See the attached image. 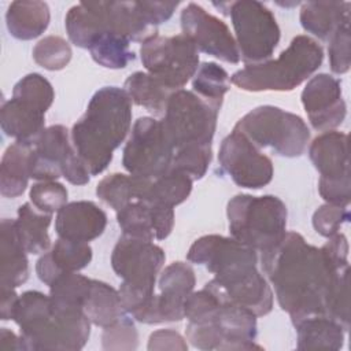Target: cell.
<instances>
[{
  "label": "cell",
  "mask_w": 351,
  "mask_h": 351,
  "mask_svg": "<svg viewBox=\"0 0 351 351\" xmlns=\"http://www.w3.org/2000/svg\"><path fill=\"white\" fill-rule=\"evenodd\" d=\"M261 266L273 285L281 310L292 324L325 314V299L333 276L350 263L329 262L322 250L296 232H287L270 250L261 252Z\"/></svg>",
  "instance_id": "obj_1"
},
{
  "label": "cell",
  "mask_w": 351,
  "mask_h": 351,
  "mask_svg": "<svg viewBox=\"0 0 351 351\" xmlns=\"http://www.w3.org/2000/svg\"><path fill=\"white\" fill-rule=\"evenodd\" d=\"M186 259L203 265L214 274L204 288L219 302L244 307L256 317L273 310V291L258 270V255L254 248L233 237L206 234L193 241Z\"/></svg>",
  "instance_id": "obj_2"
},
{
  "label": "cell",
  "mask_w": 351,
  "mask_h": 351,
  "mask_svg": "<svg viewBox=\"0 0 351 351\" xmlns=\"http://www.w3.org/2000/svg\"><path fill=\"white\" fill-rule=\"evenodd\" d=\"M132 126V100L125 89L103 86L73 125L71 143L92 176L103 173Z\"/></svg>",
  "instance_id": "obj_3"
},
{
  "label": "cell",
  "mask_w": 351,
  "mask_h": 351,
  "mask_svg": "<svg viewBox=\"0 0 351 351\" xmlns=\"http://www.w3.org/2000/svg\"><path fill=\"white\" fill-rule=\"evenodd\" d=\"M12 319L33 351L81 350L89 340L92 324L82 308L56 307L49 295L40 291L19 295Z\"/></svg>",
  "instance_id": "obj_4"
},
{
  "label": "cell",
  "mask_w": 351,
  "mask_h": 351,
  "mask_svg": "<svg viewBox=\"0 0 351 351\" xmlns=\"http://www.w3.org/2000/svg\"><path fill=\"white\" fill-rule=\"evenodd\" d=\"M322 60V47L314 38L300 34L292 38L277 59L245 64L232 74L230 81L248 92H289L315 73Z\"/></svg>",
  "instance_id": "obj_5"
},
{
  "label": "cell",
  "mask_w": 351,
  "mask_h": 351,
  "mask_svg": "<svg viewBox=\"0 0 351 351\" xmlns=\"http://www.w3.org/2000/svg\"><path fill=\"white\" fill-rule=\"evenodd\" d=\"M166 261L165 251L149 240L122 234L111 254V266L122 278L119 295L128 314H133L155 295L156 276Z\"/></svg>",
  "instance_id": "obj_6"
},
{
  "label": "cell",
  "mask_w": 351,
  "mask_h": 351,
  "mask_svg": "<svg viewBox=\"0 0 351 351\" xmlns=\"http://www.w3.org/2000/svg\"><path fill=\"white\" fill-rule=\"evenodd\" d=\"M226 215L230 236L256 252L270 250L287 233V206L274 195H236L228 202Z\"/></svg>",
  "instance_id": "obj_7"
},
{
  "label": "cell",
  "mask_w": 351,
  "mask_h": 351,
  "mask_svg": "<svg viewBox=\"0 0 351 351\" xmlns=\"http://www.w3.org/2000/svg\"><path fill=\"white\" fill-rule=\"evenodd\" d=\"M259 149L270 148L285 158L300 156L310 141V129L302 117L276 106H259L234 125Z\"/></svg>",
  "instance_id": "obj_8"
},
{
  "label": "cell",
  "mask_w": 351,
  "mask_h": 351,
  "mask_svg": "<svg viewBox=\"0 0 351 351\" xmlns=\"http://www.w3.org/2000/svg\"><path fill=\"white\" fill-rule=\"evenodd\" d=\"M226 7L225 14L232 19L240 59L245 64L269 60L281 37L274 14L256 0L230 1Z\"/></svg>",
  "instance_id": "obj_9"
},
{
  "label": "cell",
  "mask_w": 351,
  "mask_h": 351,
  "mask_svg": "<svg viewBox=\"0 0 351 351\" xmlns=\"http://www.w3.org/2000/svg\"><path fill=\"white\" fill-rule=\"evenodd\" d=\"M218 114L193 90L178 89L169 97L160 121L176 151L188 145H213Z\"/></svg>",
  "instance_id": "obj_10"
},
{
  "label": "cell",
  "mask_w": 351,
  "mask_h": 351,
  "mask_svg": "<svg viewBox=\"0 0 351 351\" xmlns=\"http://www.w3.org/2000/svg\"><path fill=\"white\" fill-rule=\"evenodd\" d=\"M140 56L147 73L170 90L182 89L199 69V51L184 34H156L141 43Z\"/></svg>",
  "instance_id": "obj_11"
},
{
  "label": "cell",
  "mask_w": 351,
  "mask_h": 351,
  "mask_svg": "<svg viewBox=\"0 0 351 351\" xmlns=\"http://www.w3.org/2000/svg\"><path fill=\"white\" fill-rule=\"evenodd\" d=\"M122 154V165L132 176L154 180L171 169L174 147L160 119L141 117L134 122Z\"/></svg>",
  "instance_id": "obj_12"
},
{
  "label": "cell",
  "mask_w": 351,
  "mask_h": 351,
  "mask_svg": "<svg viewBox=\"0 0 351 351\" xmlns=\"http://www.w3.org/2000/svg\"><path fill=\"white\" fill-rule=\"evenodd\" d=\"M196 284L195 271L185 262H173L159 274V295H154L132 317L141 324H163L181 321L184 317V302Z\"/></svg>",
  "instance_id": "obj_13"
},
{
  "label": "cell",
  "mask_w": 351,
  "mask_h": 351,
  "mask_svg": "<svg viewBox=\"0 0 351 351\" xmlns=\"http://www.w3.org/2000/svg\"><path fill=\"white\" fill-rule=\"evenodd\" d=\"M218 162L232 181L241 188L259 189L273 180L271 159L236 129L222 140Z\"/></svg>",
  "instance_id": "obj_14"
},
{
  "label": "cell",
  "mask_w": 351,
  "mask_h": 351,
  "mask_svg": "<svg viewBox=\"0 0 351 351\" xmlns=\"http://www.w3.org/2000/svg\"><path fill=\"white\" fill-rule=\"evenodd\" d=\"M180 21L182 34L195 44L197 51L232 64L241 60L236 38L228 25L202 5L188 3L181 11Z\"/></svg>",
  "instance_id": "obj_15"
},
{
  "label": "cell",
  "mask_w": 351,
  "mask_h": 351,
  "mask_svg": "<svg viewBox=\"0 0 351 351\" xmlns=\"http://www.w3.org/2000/svg\"><path fill=\"white\" fill-rule=\"evenodd\" d=\"M302 104L310 125L319 132L340 126L347 115L341 93V82L336 77L321 73L311 77L302 90Z\"/></svg>",
  "instance_id": "obj_16"
},
{
  "label": "cell",
  "mask_w": 351,
  "mask_h": 351,
  "mask_svg": "<svg viewBox=\"0 0 351 351\" xmlns=\"http://www.w3.org/2000/svg\"><path fill=\"white\" fill-rule=\"evenodd\" d=\"M77 156L69 130L63 125L44 129L32 145L30 177L38 181H55Z\"/></svg>",
  "instance_id": "obj_17"
},
{
  "label": "cell",
  "mask_w": 351,
  "mask_h": 351,
  "mask_svg": "<svg viewBox=\"0 0 351 351\" xmlns=\"http://www.w3.org/2000/svg\"><path fill=\"white\" fill-rule=\"evenodd\" d=\"M200 322H207L213 326L221 340L219 350H262V346L255 343L258 335L256 315L244 307L219 302L215 311Z\"/></svg>",
  "instance_id": "obj_18"
},
{
  "label": "cell",
  "mask_w": 351,
  "mask_h": 351,
  "mask_svg": "<svg viewBox=\"0 0 351 351\" xmlns=\"http://www.w3.org/2000/svg\"><path fill=\"white\" fill-rule=\"evenodd\" d=\"M107 214L93 202L77 200L66 203L56 214L55 230L59 237L89 243L103 234Z\"/></svg>",
  "instance_id": "obj_19"
},
{
  "label": "cell",
  "mask_w": 351,
  "mask_h": 351,
  "mask_svg": "<svg viewBox=\"0 0 351 351\" xmlns=\"http://www.w3.org/2000/svg\"><path fill=\"white\" fill-rule=\"evenodd\" d=\"M308 156L321 174L319 180H350L348 136L337 130H326L317 136L308 147Z\"/></svg>",
  "instance_id": "obj_20"
},
{
  "label": "cell",
  "mask_w": 351,
  "mask_h": 351,
  "mask_svg": "<svg viewBox=\"0 0 351 351\" xmlns=\"http://www.w3.org/2000/svg\"><path fill=\"white\" fill-rule=\"evenodd\" d=\"M92 261V248L88 243L59 237L49 252H45L36 263V273L41 282L51 285L60 274L78 271Z\"/></svg>",
  "instance_id": "obj_21"
},
{
  "label": "cell",
  "mask_w": 351,
  "mask_h": 351,
  "mask_svg": "<svg viewBox=\"0 0 351 351\" xmlns=\"http://www.w3.org/2000/svg\"><path fill=\"white\" fill-rule=\"evenodd\" d=\"M15 219L4 218L0 225V285L18 288L29 278V261Z\"/></svg>",
  "instance_id": "obj_22"
},
{
  "label": "cell",
  "mask_w": 351,
  "mask_h": 351,
  "mask_svg": "<svg viewBox=\"0 0 351 351\" xmlns=\"http://www.w3.org/2000/svg\"><path fill=\"white\" fill-rule=\"evenodd\" d=\"M0 125L5 136L33 145L45 129V112L27 101L11 97L1 106Z\"/></svg>",
  "instance_id": "obj_23"
},
{
  "label": "cell",
  "mask_w": 351,
  "mask_h": 351,
  "mask_svg": "<svg viewBox=\"0 0 351 351\" xmlns=\"http://www.w3.org/2000/svg\"><path fill=\"white\" fill-rule=\"evenodd\" d=\"M350 1H307L302 4V27L314 37L329 41L335 32L350 22Z\"/></svg>",
  "instance_id": "obj_24"
},
{
  "label": "cell",
  "mask_w": 351,
  "mask_h": 351,
  "mask_svg": "<svg viewBox=\"0 0 351 351\" xmlns=\"http://www.w3.org/2000/svg\"><path fill=\"white\" fill-rule=\"evenodd\" d=\"M51 21L49 7L45 1L16 0L5 12V23L10 34L18 40H33L41 36Z\"/></svg>",
  "instance_id": "obj_25"
},
{
  "label": "cell",
  "mask_w": 351,
  "mask_h": 351,
  "mask_svg": "<svg viewBox=\"0 0 351 351\" xmlns=\"http://www.w3.org/2000/svg\"><path fill=\"white\" fill-rule=\"evenodd\" d=\"M298 350H340L344 344L343 326L328 315H314L293 325Z\"/></svg>",
  "instance_id": "obj_26"
},
{
  "label": "cell",
  "mask_w": 351,
  "mask_h": 351,
  "mask_svg": "<svg viewBox=\"0 0 351 351\" xmlns=\"http://www.w3.org/2000/svg\"><path fill=\"white\" fill-rule=\"evenodd\" d=\"M32 144L15 141L3 154L0 163V193L4 197L21 196L30 178Z\"/></svg>",
  "instance_id": "obj_27"
},
{
  "label": "cell",
  "mask_w": 351,
  "mask_h": 351,
  "mask_svg": "<svg viewBox=\"0 0 351 351\" xmlns=\"http://www.w3.org/2000/svg\"><path fill=\"white\" fill-rule=\"evenodd\" d=\"M84 313L93 325L100 328H107L128 315L119 291L99 280H92L84 302Z\"/></svg>",
  "instance_id": "obj_28"
},
{
  "label": "cell",
  "mask_w": 351,
  "mask_h": 351,
  "mask_svg": "<svg viewBox=\"0 0 351 351\" xmlns=\"http://www.w3.org/2000/svg\"><path fill=\"white\" fill-rule=\"evenodd\" d=\"M51 221L52 214L37 210L32 203H25L18 208L15 225L27 254H44L51 247V239L48 234Z\"/></svg>",
  "instance_id": "obj_29"
},
{
  "label": "cell",
  "mask_w": 351,
  "mask_h": 351,
  "mask_svg": "<svg viewBox=\"0 0 351 351\" xmlns=\"http://www.w3.org/2000/svg\"><path fill=\"white\" fill-rule=\"evenodd\" d=\"M125 90L134 104L162 117L165 114L169 97L174 92L160 84L151 74L143 71H136L126 78Z\"/></svg>",
  "instance_id": "obj_30"
},
{
  "label": "cell",
  "mask_w": 351,
  "mask_h": 351,
  "mask_svg": "<svg viewBox=\"0 0 351 351\" xmlns=\"http://www.w3.org/2000/svg\"><path fill=\"white\" fill-rule=\"evenodd\" d=\"M92 59L106 69H123L136 59L130 49V41L115 33H103L97 36L88 48Z\"/></svg>",
  "instance_id": "obj_31"
},
{
  "label": "cell",
  "mask_w": 351,
  "mask_h": 351,
  "mask_svg": "<svg viewBox=\"0 0 351 351\" xmlns=\"http://www.w3.org/2000/svg\"><path fill=\"white\" fill-rule=\"evenodd\" d=\"M192 88L199 97L219 111L223 96L229 90V74L219 64L204 62L193 75Z\"/></svg>",
  "instance_id": "obj_32"
},
{
  "label": "cell",
  "mask_w": 351,
  "mask_h": 351,
  "mask_svg": "<svg viewBox=\"0 0 351 351\" xmlns=\"http://www.w3.org/2000/svg\"><path fill=\"white\" fill-rule=\"evenodd\" d=\"M92 278H88L77 271L60 274L49 285V298L56 307L62 308H82L89 293Z\"/></svg>",
  "instance_id": "obj_33"
},
{
  "label": "cell",
  "mask_w": 351,
  "mask_h": 351,
  "mask_svg": "<svg viewBox=\"0 0 351 351\" xmlns=\"http://www.w3.org/2000/svg\"><path fill=\"white\" fill-rule=\"evenodd\" d=\"M117 222L122 234L149 241L155 239L151 208L143 200H133L117 211Z\"/></svg>",
  "instance_id": "obj_34"
},
{
  "label": "cell",
  "mask_w": 351,
  "mask_h": 351,
  "mask_svg": "<svg viewBox=\"0 0 351 351\" xmlns=\"http://www.w3.org/2000/svg\"><path fill=\"white\" fill-rule=\"evenodd\" d=\"M32 55L34 62L43 69L58 71L70 63L73 51L63 37L47 36L34 45Z\"/></svg>",
  "instance_id": "obj_35"
},
{
  "label": "cell",
  "mask_w": 351,
  "mask_h": 351,
  "mask_svg": "<svg viewBox=\"0 0 351 351\" xmlns=\"http://www.w3.org/2000/svg\"><path fill=\"white\" fill-rule=\"evenodd\" d=\"M12 97L27 101L47 112L53 103L55 92L47 78L38 73H30L14 85Z\"/></svg>",
  "instance_id": "obj_36"
},
{
  "label": "cell",
  "mask_w": 351,
  "mask_h": 351,
  "mask_svg": "<svg viewBox=\"0 0 351 351\" xmlns=\"http://www.w3.org/2000/svg\"><path fill=\"white\" fill-rule=\"evenodd\" d=\"M96 195L115 211H119L134 200L133 176L114 173L104 177L96 186Z\"/></svg>",
  "instance_id": "obj_37"
},
{
  "label": "cell",
  "mask_w": 351,
  "mask_h": 351,
  "mask_svg": "<svg viewBox=\"0 0 351 351\" xmlns=\"http://www.w3.org/2000/svg\"><path fill=\"white\" fill-rule=\"evenodd\" d=\"M213 145H188L174 151L171 169L189 176L193 181L200 180L211 162Z\"/></svg>",
  "instance_id": "obj_38"
},
{
  "label": "cell",
  "mask_w": 351,
  "mask_h": 351,
  "mask_svg": "<svg viewBox=\"0 0 351 351\" xmlns=\"http://www.w3.org/2000/svg\"><path fill=\"white\" fill-rule=\"evenodd\" d=\"M101 347L107 351H132L138 346V333L132 318L122 317L115 324L103 328Z\"/></svg>",
  "instance_id": "obj_39"
},
{
  "label": "cell",
  "mask_w": 351,
  "mask_h": 351,
  "mask_svg": "<svg viewBox=\"0 0 351 351\" xmlns=\"http://www.w3.org/2000/svg\"><path fill=\"white\" fill-rule=\"evenodd\" d=\"M67 196L66 186L58 181H38L29 192L32 204L47 214L58 213L67 203Z\"/></svg>",
  "instance_id": "obj_40"
},
{
  "label": "cell",
  "mask_w": 351,
  "mask_h": 351,
  "mask_svg": "<svg viewBox=\"0 0 351 351\" xmlns=\"http://www.w3.org/2000/svg\"><path fill=\"white\" fill-rule=\"evenodd\" d=\"M328 43H329V47H328L329 66L332 73L335 74L347 73L351 66L350 22L341 25Z\"/></svg>",
  "instance_id": "obj_41"
},
{
  "label": "cell",
  "mask_w": 351,
  "mask_h": 351,
  "mask_svg": "<svg viewBox=\"0 0 351 351\" xmlns=\"http://www.w3.org/2000/svg\"><path fill=\"white\" fill-rule=\"evenodd\" d=\"M350 219V213L347 207L335 204H322L313 214V226L315 232L326 239L339 233L343 223Z\"/></svg>",
  "instance_id": "obj_42"
},
{
  "label": "cell",
  "mask_w": 351,
  "mask_h": 351,
  "mask_svg": "<svg viewBox=\"0 0 351 351\" xmlns=\"http://www.w3.org/2000/svg\"><path fill=\"white\" fill-rule=\"evenodd\" d=\"M147 348L149 351L154 350H176V351H185L188 350V344L185 339L173 329H159L151 333Z\"/></svg>",
  "instance_id": "obj_43"
},
{
  "label": "cell",
  "mask_w": 351,
  "mask_h": 351,
  "mask_svg": "<svg viewBox=\"0 0 351 351\" xmlns=\"http://www.w3.org/2000/svg\"><path fill=\"white\" fill-rule=\"evenodd\" d=\"M0 351H27L22 336H16L8 328L0 329Z\"/></svg>",
  "instance_id": "obj_44"
},
{
  "label": "cell",
  "mask_w": 351,
  "mask_h": 351,
  "mask_svg": "<svg viewBox=\"0 0 351 351\" xmlns=\"http://www.w3.org/2000/svg\"><path fill=\"white\" fill-rule=\"evenodd\" d=\"M19 295H16L15 288L1 287V298H0V317L3 321L12 319V314L16 306Z\"/></svg>",
  "instance_id": "obj_45"
}]
</instances>
